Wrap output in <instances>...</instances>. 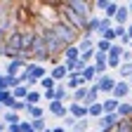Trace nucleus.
<instances>
[{"label": "nucleus", "mask_w": 132, "mask_h": 132, "mask_svg": "<svg viewBox=\"0 0 132 132\" xmlns=\"http://www.w3.org/2000/svg\"><path fill=\"white\" fill-rule=\"evenodd\" d=\"M52 28V33H54V38L64 45V50L66 47H71V45H78V40H80V36L71 28V26H66V24H61V21H57V24H52L50 26Z\"/></svg>", "instance_id": "obj_1"}, {"label": "nucleus", "mask_w": 132, "mask_h": 132, "mask_svg": "<svg viewBox=\"0 0 132 132\" xmlns=\"http://www.w3.org/2000/svg\"><path fill=\"white\" fill-rule=\"evenodd\" d=\"M64 5L69 7L71 12H76L80 19H85V21L94 14V3H92V0H66Z\"/></svg>", "instance_id": "obj_2"}, {"label": "nucleus", "mask_w": 132, "mask_h": 132, "mask_svg": "<svg viewBox=\"0 0 132 132\" xmlns=\"http://www.w3.org/2000/svg\"><path fill=\"white\" fill-rule=\"evenodd\" d=\"M33 40H36V31H33V26L21 28V57H24L26 61H28V54H31Z\"/></svg>", "instance_id": "obj_3"}, {"label": "nucleus", "mask_w": 132, "mask_h": 132, "mask_svg": "<svg viewBox=\"0 0 132 132\" xmlns=\"http://www.w3.org/2000/svg\"><path fill=\"white\" fill-rule=\"evenodd\" d=\"M94 85L99 87V94H109V97H111L113 85H116V78H113L111 73H106V76H97V78H94Z\"/></svg>", "instance_id": "obj_4"}, {"label": "nucleus", "mask_w": 132, "mask_h": 132, "mask_svg": "<svg viewBox=\"0 0 132 132\" xmlns=\"http://www.w3.org/2000/svg\"><path fill=\"white\" fill-rule=\"evenodd\" d=\"M130 92H132V87H130V82H127V80H116L111 97L116 99V102H125V99L130 97Z\"/></svg>", "instance_id": "obj_5"}, {"label": "nucleus", "mask_w": 132, "mask_h": 132, "mask_svg": "<svg viewBox=\"0 0 132 132\" xmlns=\"http://www.w3.org/2000/svg\"><path fill=\"white\" fill-rule=\"evenodd\" d=\"M26 59H14V61H7V66H5V76H10V78H19L24 71H26Z\"/></svg>", "instance_id": "obj_6"}, {"label": "nucleus", "mask_w": 132, "mask_h": 132, "mask_svg": "<svg viewBox=\"0 0 132 132\" xmlns=\"http://www.w3.org/2000/svg\"><path fill=\"white\" fill-rule=\"evenodd\" d=\"M94 10H102L106 19H113L116 10H118V3L116 0H94Z\"/></svg>", "instance_id": "obj_7"}, {"label": "nucleus", "mask_w": 132, "mask_h": 132, "mask_svg": "<svg viewBox=\"0 0 132 132\" xmlns=\"http://www.w3.org/2000/svg\"><path fill=\"white\" fill-rule=\"evenodd\" d=\"M130 21V10H127V3H118V10L113 14V26H127Z\"/></svg>", "instance_id": "obj_8"}, {"label": "nucleus", "mask_w": 132, "mask_h": 132, "mask_svg": "<svg viewBox=\"0 0 132 132\" xmlns=\"http://www.w3.org/2000/svg\"><path fill=\"white\" fill-rule=\"evenodd\" d=\"M26 73H28L31 78L40 80V78H45V76H47V69H45L43 64H36V61H28V64H26Z\"/></svg>", "instance_id": "obj_9"}, {"label": "nucleus", "mask_w": 132, "mask_h": 132, "mask_svg": "<svg viewBox=\"0 0 132 132\" xmlns=\"http://www.w3.org/2000/svg\"><path fill=\"white\" fill-rule=\"evenodd\" d=\"M47 111L52 116H57V118H66V116H69V104H64V102H50Z\"/></svg>", "instance_id": "obj_10"}, {"label": "nucleus", "mask_w": 132, "mask_h": 132, "mask_svg": "<svg viewBox=\"0 0 132 132\" xmlns=\"http://www.w3.org/2000/svg\"><path fill=\"white\" fill-rule=\"evenodd\" d=\"M120 118H118V113H104L102 118L97 120V125H99V130H109V127H116V123H118Z\"/></svg>", "instance_id": "obj_11"}, {"label": "nucleus", "mask_w": 132, "mask_h": 132, "mask_svg": "<svg viewBox=\"0 0 132 132\" xmlns=\"http://www.w3.org/2000/svg\"><path fill=\"white\" fill-rule=\"evenodd\" d=\"M99 24H102V16H97V14H92L90 19L85 21V33H82V36H94V33L99 31Z\"/></svg>", "instance_id": "obj_12"}, {"label": "nucleus", "mask_w": 132, "mask_h": 132, "mask_svg": "<svg viewBox=\"0 0 132 132\" xmlns=\"http://www.w3.org/2000/svg\"><path fill=\"white\" fill-rule=\"evenodd\" d=\"M69 116H73L76 120H82V118H87V106H82V104H76V102H71V104H69Z\"/></svg>", "instance_id": "obj_13"}, {"label": "nucleus", "mask_w": 132, "mask_h": 132, "mask_svg": "<svg viewBox=\"0 0 132 132\" xmlns=\"http://www.w3.org/2000/svg\"><path fill=\"white\" fill-rule=\"evenodd\" d=\"M47 73H50V78H52L54 82H64L66 78H69V73H66V69H64V64H57V66H52V69H50Z\"/></svg>", "instance_id": "obj_14"}, {"label": "nucleus", "mask_w": 132, "mask_h": 132, "mask_svg": "<svg viewBox=\"0 0 132 132\" xmlns=\"http://www.w3.org/2000/svg\"><path fill=\"white\" fill-rule=\"evenodd\" d=\"M64 87H66V92H76L78 87H87V85L82 82L80 76H69V78L64 80Z\"/></svg>", "instance_id": "obj_15"}, {"label": "nucleus", "mask_w": 132, "mask_h": 132, "mask_svg": "<svg viewBox=\"0 0 132 132\" xmlns=\"http://www.w3.org/2000/svg\"><path fill=\"white\" fill-rule=\"evenodd\" d=\"M97 102H99V87L92 82V85H87V97H85V102H82V106H92Z\"/></svg>", "instance_id": "obj_16"}, {"label": "nucleus", "mask_w": 132, "mask_h": 132, "mask_svg": "<svg viewBox=\"0 0 132 132\" xmlns=\"http://www.w3.org/2000/svg\"><path fill=\"white\" fill-rule=\"evenodd\" d=\"M116 113H118L120 120H130V118H132V102H127V99H125V102H120Z\"/></svg>", "instance_id": "obj_17"}, {"label": "nucleus", "mask_w": 132, "mask_h": 132, "mask_svg": "<svg viewBox=\"0 0 132 132\" xmlns=\"http://www.w3.org/2000/svg\"><path fill=\"white\" fill-rule=\"evenodd\" d=\"M26 106H38L40 102H43V92L40 90H28V94H26Z\"/></svg>", "instance_id": "obj_18"}, {"label": "nucleus", "mask_w": 132, "mask_h": 132, "mask_svg": "<svg viewBox=\"0 0 132 132\" xmlns=\"http://www.w3.org/2000/svg\"><path fill=\"white\" fill-rule=\"evenodd\" d=\"M61 57H64V61H78V59H80V50H78V45H71V47H66Z\"/></svg>", "instance_id": "obj_19"}, {"label": "nucleus", "mask_w": 132, "mask_h": 132, "mask_svg": "<svg viewBox=\"0 0 132 132\" xmlns=\"http://www.w3.org/2000/svg\"><path fill=\"white\" fill-rule=\"evenodd\" d=\"M26 113H28V120H38V118H45V109L38 104V106H26Z\"/></svg>", "instance_id": "obj_20"}, {"label": "nucleus", "mask_w": 132, "mask_h": 132, "mask_svg": "<svg viewBox=\"0 0 132 132\" xmlns=\"http://www.w3.org/2000/svg\"><path fill=\"white\" fill-rule=\"evenodd\" d=\"M80 78H82V82H85V85H92V82H94V78H97L94 66H92V64H87V66H85V71L80 73Z\"/></svg>", "instance_id": "obj_21"}, {"label": "nucleus", "mask_w": 132, "mask_h": 132, "mask_svg": "<svg viewBox=\"0 0 132 132\" xmlns=\"http://www.w3.org/2000/svg\"><path fill=\"white\" fill-rule=\"evenodd\" d=\"M118 104L120 102H116L113 97H106L102 102V109H104V113H116V111H118Z\"/></svg>", "instance_id": "obj_22"}, {"label": "nucleus", "mask_w": 132, "mask_h": 132, "mask_svg": "<svg viewBox=\"0 0 132 132\" xmlns=\"http://www.w3.org/2000/svg\"><path fill=\"white\" fill-rule=\"evenodd\" d=\"M104 116V109H102V102H97V104H92V106H87V118H102Z\"/></svg>", "instance_id": "obj_23"}, {"label": "nucleus", "mask_w": 132, "mask_h": 132, "mask_svg": "<svg viewBox=\"0 0 132 132\" xmlns=\"http://www.w3.org/2000/svg\"><path fill=\"white\" fill-rule=\"evenodd\" d=\"M3 123H5V125H16V123H21V116H19V113H14V111H5Z\"/></svg>", "instance_id": "obj_24"}, {"label": "nucleus", "mask_w": 132, "mask_h": 132, "mask_svg": "<svg viewBox=\"0 0 132 132\" xmlns=\"http://www.w3.org/2000/svg\"><path fill=\"white\" fill-rule=\"evenodd\" d=\"M78 50H80V52H85V50H94V40H92L90 36H80V40H78Z\"/></svg>", "instance_id": "obj_25"}, {"label": "nucleus", "mask_w": 132, "mask_h": 132, "mask_svg": "<svg viewBox=\"0 0 132 132\" xmlns=\"http://www.w3.org/2000/svg\"><path fill=\"white\" fill-rule=\"evenodd\" d=\"M38 85L43 87V92H50V90H54V87H57V82L50 78V73H47L45 78H40V80H38Z\"/></svg>", "instance_id": "obj_26"}, {"label": "nucleus", "mask_w": 132, "mask_h": 132, "mask_svg": "<svg viewBox=\"0 0 132 132\" xmlns=\"http://www.w3.org/2000/svg\"><path fill=\"white\" fill-rule=\"evenodd\" d=\"M106 69H109V71H118V69H120V57L106 54Z\"/></svg>", "instance_id": "obj_27"}, {"label": "nucleus", "mask_w": 132, "mask_h": 132, "mask_svg": "<svg viewBox=\"0 0 132 132\" xmlns=\"http://www.w3.org/2000/svg\"><path fill=\"white\" fill-rule=\"evenodd\" d=\"M31 130H33V132H45V130H47V120H45V118L31 120Z\"/></svg>", "instance_id": "obj_28"}, {"label": "nucleus", "mask_w": 132, "mask_h": 132, "mask_svg": "<svg viewBox=\"0 0 132 132\" xmlns=\"http://www.w3.org/2000/svg\"><path fill=\"white\" fill-rule=\"evenodd\" d=\"M109 50H111V43H106V40H102V38H99V40L94 43V52H102V54H109Z\"/></svg>", "instance_id": "obj_29"}, {"label": "nucleus", "mask_w": 132, "mask_h": 132, "mask_svg": "<svg viewBox=\"0 0 132 132\" xmlns=\"http://www.w3.org/2000/svg\"><path fill=\"white\" fill-rule=\"evenodd\" d=\"M7 111H14V113L26 111V102H21V99H12V104L7 106Z\"/></svg>", "instance_id": "obj_30"}, {"label": "nucleus", "mask_w": 132, "mask_h": 132, "mask_svg": "<svg viewBox=\"0 0 132 132\" xmlns=\"http://www.w3.org/2000/svg\"><path fill=\"white\" fill-rule=\"evenodd\" d=\"M26 94H28V87H26V85H19V87L12 90V97H14V99H21V102L26 99Z\"/></svg>", "instance_id": "obj_31"}, {"label": "nucleus", "mask_w": 132, "mask_h": 132, "mask_svg": "<svg viewBox=\"0 0 132 132\" xmlns=\"http://www.w3.org/2000/svg\"><path fill=\"white\" fill-rule=\"evenodd\" d=\"M118 73H120V80H127V78H132V64H120Z\"/></svg>", "instance_id": "obj_32"}, {"label": "nucleus", "mask_w": 132, "mask_h": 132, "mask_svg": "<svg viewBox=\"0 0 132 132\" xmlns=\"http://www.w3.org/2000/svg\"><path fill=\"white\" fill-rule=\"evenodd\" d=\"M12 99H14V97H12V90L0 92V106H3V109H5V106H10V104H12Z\"/></svg>", "instance_id": "obj_33"}, {"label": "nucleus", "mask_w": 132, "mask_h": 132, "mask_svg": "<svg viewBox=\"0 0 132 132\" xmlns=\"http://www.w3.org/2000/svg\"><path fill=\"white\" fill-rule=\"evenodd\" d=\"M87 127H90V118H82V120H76V127L71 132H87Z\"/></svg>", "instance_id": "obj_34"}, {"label": "nucleus", "mask_w": 132, "mask_h": 132, "mask_svg": "<svg viewBox=\"0 0 132 132\" xmlns=\"http://www.w3.org/2000/svg\"><path fill=\"white\" fill-rule=\"evenodd\" d=\"M94 59V50H85V52H80V61L82 64H92Z\"/></svg>", "instance_id": "obj_35"}, {"label": "nucleus", "mask_w": 132, "mask_h": 132, "mask_svg": "<svg viewBox=\"0 0 132 132\" xmlns=\"http://www.w3.org/2000/svg\"><path fill=\"white\" fill-rule=\"evenodd\" d=\"M123 50H125V47H120L118 43H113L111 50H109V54H111V57H120V54H123Z\"/></svg>", "instance_id": "obj_36"}, {"label": "nucleus", "mask_w": 132, "mask_h": 132, "mask_svg": "<svg viewBox=\"0 0 132 132\" xmlns=\"http://www.w3.org/2000/svg\"><path fill=\"white\" fill-rule=\"evenodd\" d=\"M61 127H64V130H73V127H76V118H73V116H66Z\"/></svg>", "instance_id": "obj_37"}, {"label": "nucleus", "mask_w": 132, "mask_h": 132, "mask_svg": "<svg viewBox=\"0 0 132 132\" xmlns=\"http://www.w3.org/2000/svg\"><path fill=\"white\" fill-rule=\"evenodd\" d=\"M125 33H127V40L132 43V24H127V26H125Z\"/></svg>", "instance_id": "obj_38"}, {"label": "nucleus", "mask_w": 132, "mask_h": 132, "mask_svg": "<svg viewBox=\"0 0 132 132\" xmlns=\"http://www.w3.org/2000/svg\"><path fill=\"white\" fill-rule=\"evenodd\" d=\"M52 132H69V130H64L61 125H57V127H52Z\"/></svg>", "instance_id": "obj_39"}, {"label": "nucleus", "mask_w": 132, "mask_h": 132, "mask_svg": "<svg viewBox=\"0 0 132 132\" xmlns=\"http://www.w3.org/2000/svg\"><path fill=\"white\" fill-rule=\"evenodd\" d=\"M0 132H7V125L5 123H0Z\"/></svg>", "instance_id": "obj_40"}, {"label": "nucleus", "mask_w": 132, "mask_h": 132, "mask_svg": "<svg viewBox=\"0 0 132 132\" xmlns=\"http://www.w3.org/2000/svg\"><path fill=\"white\" fill-rule=\"evenodd\" d=\"M127 10H130V14H132V3H127Z\"/></svg>", "instance_id": "obj_41"}, {"label": "nucleus", "mask_w": 132, "mask_h": 132, "mask_svg": "<svg viewBox=\"0 0 132 132\" xmlns=\"http://www.w3.org/2000/svg\"><path fill=\"white\" fill-rule=\"evenodd\" d=\"M130 132H132V118H130Z\"/></svg>", "instance_id": "obj_42"}, {"label": "nucleus", "mask_w": 132, "mask_h": 132, "mask_svg": "<svg viewBox=\"0 0 132 132\" xmlns=\"http://www.w3.org/2000/svg\"><path fill=\"white\" fill-rule=\"evenodd\" d=\"M45 132H52V127H47V130H45Z\"/></svg>", "instance_id": "obj_43"}, {"label": "nucleus", "mask_w": 132, "mask_h": 132, "mask_svg": "<svg viewBox=\"0 0 132 132\" xmlns=\"http://www.w3.org/2000/svg\"><path fill=\"white\" fill-rule=\"evenodd\" d=\"M3 76H5V73H3V71H0V78H3Z\"/></svg>", "instance_id": "obj_44"}, {"label": "nucleus", "mask_w": 132, "mask_h": 132, "mask_svg": "<svg viewBox=\"0 0 132 132\" xmlns=\"http://www.w3.org/2000/svg\"><path fill=\"white\" fill-rule=\"evenodd\" d=\"M130 97H132V92H130Z\"/></svg>", "instance_id": "obj_45"}]
</instances>
